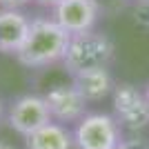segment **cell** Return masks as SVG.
<instances>
[{"label":"cell","instance_id":"obj_15","mask_svg":"<svg viewBox=\"0 0 149 149\" xmlns=\"http://www.w3.org/2000/svg\"><path fill=\"white\" fill-rule=\"evenodd\" d=\"M0 149H16V147H11V145H7V143H0Z\"/></svg>","mask_w":149,"mask_h":149},{"label":"cell","instance_id":"obj_14","mask_svg":"<svg viewBox=\"0 0 149 149\" xmlns=\"http://www.w3.org/2000/svg\"><path fill=\"white\" fill-rule=\"evenodd\" d=\"M116 149H136V147H134V145H129V143H125V140H123V143H120Z\"/></svg>","mask_w":149,"mask_h":149},{"label":"cell","instance_id":"obj_7","mask_svg":"<svg viewBox=\"0 0 149 149\" xmlns=\"http://www.w3.org/2000/svg\"><path fill=\"white\" fill-rule=\"evenodd\" d=\"M98 13L100 11L93 0H60L54 7V20L67 33H82L93 29Z\"/></svg>","mask_w":149,"mask_h":149},{"label":"cell","instance_id":"obj_9","mask_svg":"<svg viewBox=\"0 0 149 149\" xmlns=\"http://www.w3.org/2000/svg\"><path fill=\"white\" fill-rule=\"evenodd\" d=\"M74 85L87 102H98L113 91V80L107 67L85 69V71L74 74Z\"/></svg>","mask_w":149,"mask_h":149},{"label":"cell","instance_id":"obj_8","mask_svg":"<svg viewBox=\"0 0 149 149\" xmlns=\"http://www.w3.org/2000/svg\"><path fill=\"white\" fill-rule=\"evenodd\" d=\"M29 20L18 9H2L0 11V51L2 54H18L27 33Z\"/></svg>","mask_w":149,"mask_h":149},{"label":"cell","instance_id":"obj_17","mask_svg":"<svg viewBox=\"0 0 149 149\" xmlns=\"http://www.w3.org/2000/svg\"><path fill=\"white\" fill-rule=\"evenodd\" d=\"M138 2H149V0H138Z\"/></svg>","mask_w":149,"mask_h":149},{"label":"cell","instance_id":"obj_1","mask_svg":"<svg viewBox=\"0 0 149 149\" xmlns=\"http://www.w3.org/2000/svg\"><path fill=\"white\" fill-rule=\"evenodd\" d=\"M69 36L71 33H67L56 20H49V18L31 20L29 33H27L22 47L18 49L16 58L25 67H47V65H54V62L65 58Z\"/></svg>","mask_w":149,"mask_h":149},{"label":"cell","instance_id":"obj_2","mask_svg":"<svg viewBox=\"0 0 149 149\" xmlns=\"http://www.w3.org/2000/svg\"><path fill=\"white\" fill-rule=\"evenodd\" d=\"M113 56V45L111 40L98 31H82V33H71L69 45L65 51V67L71 74L85 71V69H96V67H107V62Z\"/></svg>","mask_w":149,"mask_h":149},{"label":"cell","instance_id":"obj_10","mask_svg":"<svg viewBox=\"0 0 149 149\" xmlns=\"http://www.w3.org/2000/svg\"><path fill=\"white\" fill-rule=\"evenodd\" d=\"M25 149H74V134L51 120L25 138Z\"/></svg>","mask_w":149,"mask_h":149},{"label":"cell","instance_id":"obj_5","mask_svg":"<svg viewBox=\"0 0 149 149\" xmlns=\"http://www.w3.org/2000/svg\"><path fill=\"white\" fill-rule=\"evenodd\" d=\"M51 120L54 118H51V111L47 107L45 96H33V93L20 96L11 105V111H9L11 129L25 138L33 131H38L40 127H45L47 123H51Z\"/></svg>","mask_w":149,"mask_h":149},{"label":"cell","instance_id":"obj_13","mask_svg":"<svg viewBox=\"0 0 149 149\" xmlns=\"http://www.w3.org/2000/svg\"><path fill=\"white\" fill-rule=\"evenodd\" d=\"M36 2H40V5H45V7H56L60 0H36Z\"/></svg>","mask_w":149,"mask_h":149},{"label":"cell","instance_id":"obj_4","mask_svg":"<svg viewBox=\"0 0 149 149\" xmlns=\"http://www.w3.org/2000/svg\"><path fill=\"white\" fill-rule=\"evenodd\" d=\"M113 109L120 127L138 131L149 125V100L134 85L113 87Z\"/></svg>","mask_w":149,"mask_h":149},{"label":"cell","instance_id":"obj_6","mask_svg":"<svg viewBox=\"0 0 149 149\" xmlns=\"http://www.w3.org/2000/svg\"><path fill=\"white\" fill-rule=\"evenodd\" d=\"M45 100H47V107L51 111V118L60 125L78 123L85 116L87 100L76 89V85H56L54 89L45 93Z\"/></svg>","mask_w":149,"mask_h":149},{"label":"cell","instance_id":"obj_12","mask_svg":"<svg viewBox=\"0 0 149 149\" xmlns=\"http://www.w3.org/2000/svg\"><path fill=\"white\" fill-rule=\"evenodd\" d=\"M29 0H0V5L5 7V9H18V7L27 5Z\"/></svg>","mask_w":149,"mask_h":149},{"label":"cell","instance_id":"obj_18","mask_svg":"<svg viewBox=\"0 0 149 149\" xmlns=\"http://www.w3.org/2000/svg\"><path fill=\"white\" fill-rule=\"evenodd\" d=\"M147 100H149V91H147Z\"/></svg>","mask_w":149,"mask_h":149},{"label":"cell","instance_id":"obj_16","mask_svg":"<svg viewBox=\"0 0 149 149\" xmlns=\"http://www.w3.org/2000/svg\"><path fill=\"white\" fill-rule=\"evenodd\" d=\"M0 118H2V102H0Z\"/></svg>","mask_w":149,"mask_h":149},{"label":"cell","instance_id":"obj_11","mask_svg":"<svg viewBox=\"0 0 149 149\" xmlns=\"http://www.w3.org/2000/svg\"><path fill=\"white\" fill-rule=\"evenodd\" d=\"M125 0H93V5L98 7V11H107V13H111V11H118L120 7H123Z\"/></svg>","mask_w":149,"mask_h":149},{"label":"cell","instance_id":"obj_3","mask_svg":"<svg viewBox=\"0 0 149 149\" xmlns=\"http://www.w3.org/2000/svg\"><path fill=\"white\" fill-rule=\"evenodd\" d=\"M123 143V127L116 116L85 113L74 129L76 149H116Z\"/></svg>","mask_w":149,"mask_h":149}]
</instances>
